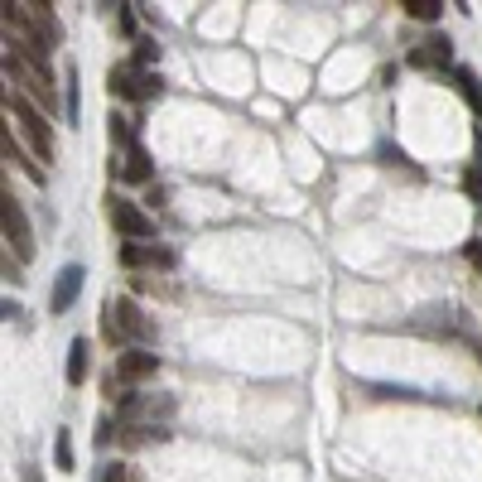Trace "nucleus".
Instances as JSON below:
<instances>
[{"mask_svg": "<svg viewBox=\"0 0 482 482\" xmlns=\"http://www.w3.org/2000/svg\"><path fill=\"white\" fill-rule=\"evenodd\" d=\"M478 169H482V145H478Z\"/></svg>", "mask_w": 482, "mask_h": 482, "instance_id": "b1692460", "label": "nucleus"}, {"mask_svg": "<svg viewBox=\"0 0 482 482\" xmlns=\"http://www.w3.org/2000/svg\"><path fill=\"white\" fill-rule=\"evenodd\" d=\"M5 78L20 82L49 116L58 111V87H53V73H49V53H34L25 44H15V49L5 53Z\"/></svg>", "mask_w": 482, "mask_h": 482, "instance_id": "f257e3e1", "label": "nucleus"}, {"mask_svg": "<svg viewBox=\"0 0 482 482\" xmlns=\"http://www.w3.org/2000/svg\"><path fill=\"white\" fill-rule=\"evenodd\" d=\"M97 482H135V468L131 463H107Z\"/></svg>", "mask_w": 482, "mask_h": 482, "instance_id": "412c9836", "label": "nucleus"}, {"mask_svg": "<svg viewBox=\"0 0 482 482\" xmlns=\"http://www.w3.org/2000/svg\"><path fill=\"white\" fill-rule=\"evenodd\" d=\"M63 116H68V126H78V121H82V97H78V68H68V73H63Z\"/></svg>", "mask_w": 482, "mask_h": 482, "instance_id": "dca6fc26", "label": "nucleus"}, {"mask_svg": "<svg viewBox=\"0 0 482 482\" xmlns=\"http://www.w3.org/2000/svg\"><path fill=\"white\" fill-rule=\"evenodd\" d=\"M463 188H468L473 198H482V169H468V174H463Z\"/></svg>", "mask_w": 482, "mask_h": 482, "instance_id": "4be33fe9", "label": "nucleus"}, {"mask_svg": "<svg viewBox=\"0 0 482 482\" xmlns=\"http://www.w3.org/2000/svg\"><path fill=\"white\" fill-rule=\"evenodd\" d=\"M155 58H159V44L150 39V34H140V39H135V63H140V68H150Z\"/></svg>", "mask_w": 482, "mask_h": 482, "instance_id": "6ab92c4d", "label": "nucleus"}, {"mask_svg": "<svg viewBox=\"0 0 482 482\" xmlns=\"http://www.w3.org/2000/svg\"><path fill=\"white\" fill-rule=\"evenodd\" d=\"M111 227L121 232V237H131V241H150L155 237V217L145 213V208H135V203H126V198H111Z\"/></svg>", "mask_w": 482, "mask_h": 482, "instance_id": "20e7f679", "label": "nucleus"}, {"mask_svg": "<svg viewBox=\"0 0 482 482\" xmlns=\"http://www.w3.org/2000/svg\"><path fill=\"white\" fill-rule=\"evenodd\" d=\"M155 372H159V357L150 347H126L121 362H116V376H121V381H150Z\"/></svg>", "mask_w": 482, "mask_h": 482, "instance_id": "6e6552de", "label": "nucleus"}, {"mask_svg": "<svg viewBox=\"0 0 482 482\" xmlns=\"http://www.w3.org/2000/svg\"><path fill=\"white\" fill-rule=\"evenodd\" d=\"M473 357H478V362H482V347H473Z\"/></svg>", "mask_w": 482, "mask_h": 482, "instance_id": "393cba45", "label": "nucleus"}, {"mask_svg": "<svg viewBox=\"0 0 482 482\" xmlns=\"http://www.w3.org/2000/svg\"><path fill=\"white\" fill-rule=\"evenodd\" d=\"M87 372H92V343L87 338H73L68 343V386H82Z\"/></svg>", "mask_w": 482, "mask_h": 482, "instance_id": "f8f14e48", "label": "nucleus"}, {"mask_svg": "<svg viewBox=\"0 0 482 482\" xmlns=\"http://www.w3.org/2000/svg\"><path fill=\"white\" fill-rule=\"evenodd\" d=\"M82 280H87V270L82 266H63L53 275V295H49V314H68L82 295Z\"/></svg>", "mask_w": 482, "mask_h": 482, "instance_id": "39448f33", "label": "nucleus"}, {"mask_svg": "<svg viewBox=\"0 0 482 482\" xmlns=\"http://www.w3.org/2000/svg\"><path fill=\"white\" fill-rule=\"evenodd\" d=\"M121 174H126V184H150V155L140 145H131V155H126V164H121Z\"/></svg>", "mask_w": 482, "mask_h": 482, "instance_id": "2eb2a0df", "label": "nucleus"}, {"mask_svg": "<svg viewBox=\"0 0 482 482\" xmlns=\"http://www.w3.org/2000/svg\"><path fill=\"white\" fill-rule=\"evenodd\" d=\"M401 10H405L410 20H439V10H444V5H439V0H405Z\"/></svg>", "mask_w": 482, "mask_h": 482, "instance_id": "a211bd4d", "label": "nucleus"}, {"mask_svg": "<svg viewBox=\"0 0 482 482\" xmlns=\"http://www.w3.org/2000/svg\"><path fill=\"white\" fill-rule=\"evenodd\" d=\"M107 126H111V140H116V145H126V150L135 145V135H131V126H126V116H121V111H111V121H107Z\"/></svg>", "mask_w": 482, "mask_h": 482, "instance_id": "aec40b11", "label": "nucleus"}, {"mask_svg": "<svg viewBox=\"0 0 482 482\" xmlns=\"http://www.w3.org/2000/svg\"><path fill=\"white\" fill-rule=\"evenodd\" d=\"M107 87H111V97L140 102V97H145V73H135L131 63H116V68H111V78H107Z\"/></svg>", "mask_w": 482, "mask_h": 482, "instance_id": "9d476101", "label": "nucleus"}, {"mask_svg": "<svg viewBox=\"0 0 482 482\" xmlns=\"http://www.w3.org/2000/svg\"><path fill=\"white\" fill-rule=\"evenodd\" d=\"M53 463L63 473H73V439H68V429H58V439H53Z\"/></svg>", "mask_w": 482, "mask_h": 482, "instance_id": "f3484780", "label": "nucleus"}, {"mask_svg": "<svg viewBox=\"0 0 482 482\" xmlns=\"http://www.w3.org/2000/svg\"><path fill=\"white\" fill-rule=\"evenodd\" d=\"M453 87H458V97L473 107V116L482 121V78L473 73V68H463V63H453Z\"/></svg>", "mask_w": 482, "mask_h": 482, "instance_id": "9b49d317", "label": "nucleus"}, {"mask_svg": "<svg viewBox=\"0 0 482 482\" xmlns=\"http://www.w3.org/2000/svg\"><path fill=\"white\" fill-rule=\"evenodd\" d=\"M0 237H5V246L15 251L20 266L34 261V227H29V217H25V203H20L10 188L0 193Z\"/></svg>", "mask_w": 482, "mask_h": 482, "instance_id": "f03ea898", "label": "nucleus"}, {"mask_svg": "<svg viewBox=\"0 0 482 482\" xmlns=\"http://www.w3.org/2000/svg\"><path fill=\"white\" fill-rule=\"evenodd\" d=\"M0 150H5V164H15V169H25L34 184H44V169H39V164H29V159H25V150H20L15 140H10V126L0 131Z\"/></svg>", "mask_w": 482, "mask_h": 482, "instance_id": "4468645a", "label": "nucleus"}, {"mask_svg": "<svg viewBox=\"0 0 482 482\" xmlns=\"http://www.w3.org/2000/svg\"><path fill=\"white\" fill-rule=\"evenodd\" d=\"M10 111H15L20 131H25V140L34 145V155L53 164V131H49V116H44L39 107H34L29 97H20V92H15V97H10Z\"/></svg>", "mask_w": 482, "mask_h": 482, "instance_id": "7ed1b4c3", "label": "nucleus"}, {"mask_svg": "<svg viewBox=\"0 0 482 482\" xmlns=\"http://www.w3.org/2000/svg\"><path fill=\"white\" fill-rule=\"evenodd\" d=\"M410 63L415 68H449L453 73V39L449 34H434L429 44H420V49L410 53Z\"/></svg>", "mask_w": 482, "mask_h": 482, "instance_id": "1a4fd4ad", "label": "nucleus"}, {"mask_svg": "<svg viewBox=\"0 0 482 482\" xmlns=\"http://www.w3.org/2000/svg\"><path fill=\"white\" fill-rule=\"evenodd\" d=\"M121 266H131V270H169L174 266V251L169 246H145V241H126L121 246Z\"/></svg>", "mask_w": 482, "mask_h": 482, "instance_id": "0eeeda50", "label": "nucleus"}, {"mask_svg": "<svg viewBox=\"0 0 482 482\" xmlns=\"http://www.w3.org/2000/svg\"><path fill=\"white\" fill-rule=\"evenodd\" d=\"M463 256H468V261H473V266L482 270V241H468V246H463Z\"/></svg>", "mask_w": 482, "mask_h": 482, "instance_id": "5701e85b", "label": "nucleus"}, {"mask_svg": "<svg viewBox=\"0 0 482 482\" xmlns=\"http://www.w3.org/2000/svg\"><path fill=\"white\" fill-rule=\"evenodd\" d=\"M121 328L131 338H140V343H150V338H155V323H145V314H140L135 299H116L111 304V338L121 333Z\"/></svg>", "mask_w": 482, "mask_h": 482, "instance_id": "423d86ee", "label": "nucleus"}, {"mask_svg": "<svg viewBox=\"0 0 482 482\" xmlns=\"http://www.w3.org/2000/svg\"><path fill=\"white\" fill-rule=\"evenodd\" d=\"M121 415L126 420H131V415H155V420H164V415H174V401H169V396H164V401H140V396H126Z\"/></svg>", "mask_w": 482, "mask_h": 482, "instance_id": "ddd939ff", "label": "nucleus"}]
</instances>
